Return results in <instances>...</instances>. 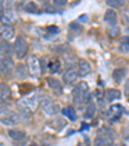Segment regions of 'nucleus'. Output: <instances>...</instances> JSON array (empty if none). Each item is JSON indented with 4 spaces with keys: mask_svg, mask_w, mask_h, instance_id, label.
Listing matches in <instances>:
<instances>
[{
    "mask_svg": "<svg viewBox=\"0 0 129 146\" xmlns=\"http://www.w3.org/2000/svg\"><path fill=\"white\" fill-rule=\"evenodd\" d=\"M89 98H91V94H89L88 84L85 82L77 83V86L75 87L74 91H72L74 104L77 106H83L84 104H89Z\"/></svg>",
    "mask_w": 129,
    "mask_h": 146,
    "instance_id": "f257e3e1",
    "label": "nucleus"
},
{
    "mask_svg": "<svg viewBox=\"0 0 129 146\" xmlns=\"http://www.w3.org/2000/svg\"><path fill=\"white\" fill-rule=\"evenodd\" d=\"M18 105H19V108H22L23 110L32 113V111H35L36 109H38V106L40 105L39 96L36 93H32V94H30V96H25L18 101Z\"/></svg>",
    "mask_w": 129,
    "mask_h": 146,
    "instance_id": "f03ea898",
    "label": "nucleus"
},
{
    "mask_svg": "<svg viewBox=\"0 0 129 146\" xmlns=\"http://www.w3.org/2000/svg\"><path fill=\"white\" fill-rule=\"evenodd\" d=\"M40 106H41L43 111H44L47 115H57L58 111H60V106H58L57 104H56V102L48 96L41 97Z\"/></svg>",
    "mask_w": 129,
    "mask_h": 146,
    "instance_id": "7ed1b4c3",
    "label": "nucleus"
},
{
    "mask_svg": "<svg viewBox=\"0 0 129 146\" xmlns=\"http://www.w3.org/2000/svg\"><path fill=\"white\" fill-rule=\"evenodd\" d=\"M13 48H14V54H16V57L19 58V60H22L26 56V53H27V48H28L27 40H26L22 35L17 36Z\"/></svg>",
    "mask_w": 129,
    "mask_h": 146,
    "instance_id": "20e7f679",
    "label": "nucleus"
},
{
    "mask_svg": "<svg viewBox=\"0 0 129 146\" xmlns=\"http://www.w3.org/2000/svg\"><path fill=\"white\" fill-rule=\"evenodd\" d=\"M27 70L30 72L31 76H39V75L43 72V69H41V64H40V60H39L36 56H28L27 60Z\"/></svg>",
    "mask_w": 129,
    "mask_h": 146,
    "instance_id": "39448f33",
    "label": "nucleus"
},
{
    "mask_svg": "<svg viewBox=\"0 0 129 146\" xmlns=\"http://www.w3.org/2000/svg\"><path fill=\"white\" fill-rule=\"evenodd\" d=\"M1 74L5 76H11L16 71V66L13 64V60L11 57H1V64H0Z\"/></svg>",
    "mask_w": 129,
    "mask_h": 146,
    "instance_id": "423d86ee",
    "label": "nucleus"
},
{
    "mask_svg": "<svg viewBox=\"0 0 129 146\" xmlns=\"http://www.w3.org/2000/svg\"><path fill=\"white\" fill-rule=\"evenodd\" d=\"M18 121V116L16 113H13L9 109L1 108V123L5 124V125H14V124Z\"/></svg>",
    "mask_w": 129,
    "mask_h": 146,
    "instance_id": "0eeeda50",
    "label": "nucleus"
},
{
    "mask_svg": "<svg viewBox=\"0 0 129 146\" xmlns=\"http://www.w3.org/2000/svg\"><path fill=\"white\" fill-rule=\"evenodd\" d=\"M94 146H112L114 145V136H110L107 133H99L96 136L93 141Z\"/></svg>",
    "mask_w": 129,
    "mask_h": 146,
    "instance_id": "6e6552de",
    "label": "nucleus"
},
{
    "mask_svg": "<svg viewBox=\"0 0 129 146\" xmlns=\"http://www.w3.org/2000/svg\"><path fill=\"white\" fill-rule=\"evenodd\" d=\"M17 21V14L13 9H1V22L5 25H12Z\"/></svg>",
    "mask_w": 129,
    "mask_h": 146,
    "instance_id": "1a4fd4ad",
    "label": "nucleus"
},
{
    "mask_svg": "<svg viewBox=\"0 0 129 146\" xmlns=\"http://www.w3.org/2000/svg\"><path fill=\"white\" fill-rule=\"evenodd\" d=\"M77 75H79V71H77L76 67H69L65 71V74H63V82H65V84H72V83H75L77 79Z\"/></svg>",
    "mask_w": 129,
    "mask_h": 146,
    "instance_id": "9d476101",
    "label": "nucleus"
},
{
    "mask_svg": "<svg viewBox=\"0 0 129 146\" xmlns=\"http://www.w3.org/2000/svg\"><path fill=\"white\" fill-rule=\"evenodd\" d=\"M103 21L108 25V27H115L118 26V14L114 9H107L103 16Z\"/></svg>",
    "mask_w": 129,
    "mask_h": 146,
    "instance_id": "9b49d317",
    "label": "nucleus"
},
{
    "mask_svg": "<svg viewBox=\"0 0 129 146\" xmlns=\"http://www.w3.org/2000/svg\"><path fill=\"white\" fill-rule=\"evenodd\" d=\"M123 111H124L123 106L116 104V105H111L110 108H108L107 114H108V118H111L112 120H118V119H120V116L123 115Z\"/></svg>",
    "mask_w": 129,
    "mask_h": 146,
    "instance_id": "f8f14e48",
    "label": "nucleus"
},
{
    "mask_svg": "<svg viewBox=\"0 0 129 146\" xmlns=\"http://www.w3.org/2000/svg\"><path fill=\"white\" fill-rule=\"evenodd\" d=\"M92 67H91V64H89L87 60H79V64H77V71H79V76L84 78L87 75H89L91 72Z\"/></svg>",
    "mask_w": 129,
    "mask_h": 146,
    "instance_id": "ddd939ff",
    "label": "nucleus"
},
{
    "mask_svg": "<svg viewBox=\"0 0 129 146\" xmlns=\"http://www.w3.org/2000/svg\"><path fill=\"white\" fill-rule=\"evenodd\" d=\"M0 35L3 38V40H9L14 36V29L11 25H5V23H1V27H0Z\"/></svg>",
    "mask_w": 129,
    "mask_h": 146,
    "instance_id": "4468645a",
    "label": "nucleus"
},
{
    "mask_svg": "<svg viewBox=\"0 0 129 146\" xmlns=\"http://www.w3.org/2000/svg\"><path fill=\"white\" fill-rule=\"evenodd\" d=\"M105 97H106V101L107 102H112V101H116V100H120L121 97V93L119 89H107L106 91V94H105Z\"/></svg>",
    "mask_w": 129,
    "mask_h": 146,
    "instance_id": "2eb2a0df",
    "label": "nucleus"
},
{
    "mask_svg": "<svg viewBox=\"0 0 129 146\" xmlns=\"http://www.w3.org/2000/svg\"><path fill=\"white\" fill-rule=\"evenodd\" d=\"M8 135H9V137L14 141H22L26 138V132L19 131V129H9Z\"/></svg>",
    "mask_w": 129,
    "mask_h": 146,
    "instance_id": "dca6fc26",
    "label": "nucleus"
},
{
    "mask_svg": "<svg viewBox=\"0 0 129 146\" xmlns=\"http://www.w3.org/2000/svg\"><path fill=\"white\" fill-rule=\"evenodd\" d=\"M47 83H48V86L50 87V88L53 89V91H56V92H62V84L60 83V80L58 79H56V78H52V76H48L47 78Z\"/></svg>",
    "mask_w": 129,
    "mask_h": 146,
    "instance_id": "f3484780",
    "label": "nucleus"
},
{
    "mask_svg": "<svg viewBox=\"0 0 129 146\" xmlns=\"http://www.w3.org/2000/svg\"><path fill=\"white\" fill-rule=\"evenodd\" d=\"M14 74H16V78H18V79H26V78H27V74H30V72H28V70H26L25 65L19 64L18 66L16 67Z\"/></svg>",
    "mask_w": 129,
    "mask_h": 146,
    "instance_id": "a211bd4d",
    "label": "nucleus"
},
{
    "mask_svg": "<svg viewBox=\"0 0 129 146\" xmlns=\"http://www.w3.org/2000/svg\"><path fill=\"white\" fill-rule=\"evenodd\" d=\"M62 114L66 116L67 119H70L71 121H75L76 120V111L72 106H67V108L62 109Z\"/></svg>",
    "mask_w": 129,
    "mask_h": 146,
    "instance_id": "6ab92c4d",
    "label": "nucleus"
},
{
    "mask_svg": "<svg viewBox=\"0 0 129 146\" xmlns=\"http://www.w3.org/2000/svg\"><path fill=\"white\" fill-rule=\"evenodd\" d=\"M106 3L111 9H120V8H124L126 0H107Z\"/></svg>",
    "mask_w": 129,
    "mask_h": 146,
    "instance_id": "aec40b11",
    "label": "nucleus"
},
{
    "mask_svg": "<svg viewBox=\"0 0 129 146\" xmlns=\"http://www.w3.org/2000/svg\"><path fill=\"white\" fill-rule=\"evenodd\" d=\"M23 9H25V12H27V13H39V12H40V8L38 7V4H36L35 1H28V3H26Z\"/></svg>",
    "mask_w": 129,
    "mask_h": 146,
    "instance_id": "412c9836",
    "label": "nucleus"
},
{
    "mask_svg": "<svg viewBox=\"0 0 129 146\" xmlns=\"http://www.w3.org/2000/svg\"><path fill=\"white\" fill-rule=\"evenodd\" d=\"M96 111H97V108L94 105L93 102H89L88 105H87V109H85V118L87 119H92L94 115H96Z\"/></svg>",
    "mask_w": 129,
    "mask_h": 146,
    "instance_id": "4be33fe9",
    "label": "nucleus"
},
{
    "mask_svg": "<svg viewBox=\"0 0 129 146\" xmlns=\"http://www.w3.org/2000/svg\"><path fill=\"white\" fill-rule=\"evenodd\" d=\"M119 50L121 53L129 52V36H123L120 39V44H119Z\"/></svg>",
    "mask_w": 129,
    "mask_h": 146,
    "instance_id": "5701e85b",
    "label": "nucleus"
},
{
    "mask_svg": "<svg viewBox=\"0 0 129 146\" xmlns=\"http://www.w3.org/2000/svg\"><path fill=\"white\" fill-rule=\"evenodd\" d=\"M125 72H126L125 69H116V70H114L112 78H114V80H115V83H120L121 80H123V78L125 76Z\"/></svg>",
    "mask_w": 129,
    "mask_h": 146,
    "instance_id": "b1692460",
    "label": "nucleus"
},
{
    "mask_svg": "<svg viewBox=\"0 0 129 146\" xmlns=\"http://www.w3.org/2000/svg\"><path fill=\"white\" fill-rule=\"evenodd\" d=\"M0 97H1V100H8L9 97H11V89H9V87L7 86L5 83H1V86H0Z\"/></svg>",
    "mask_w": 129,
    "mask_h": 146,
    "instance_id": "393cba45",
    "label": "nucleus"
},
{
    "mask_svg": "<svg viewBox=\"0 0 129 146\" xmlns=\"http://www.w3.org/2000/svg\"><path fill=\"white\" fill-rule=\"evenodd\" d=\"M11 53L12 49L9 43L7 40H3L1 41V57H11Z\"/></svg>",
    "mask_w": 129,
    "mask_h": 146,
    "instance_id": "a878e982",
    "label": "nucleus"
},
{
    "mask_svg": "<svg viewBox=\"0 0 129 146\" xmlns=\"http://www.w3.org/2000/svg\"><path fill=\"white\" fill-rule=\"evenodd\" d=\"M49 70L52 74H56L57 71H60L61 70V62L60 61H56V62H53V64L49 65Z\"/></svg>",
    "mask_w": 129,
    "mask_h": 146,
    "instance_id": "bb28decb",
    "label": "nucleus"
},
{
    "mask_svg": "<svg viewBox=\"0 0 129 146\" xmlns=\"http://www.w3.org/2000/svg\"><path fill=\"white\" fill-rule=\"evenodd\" d=\"M121 19H123V22L125 23L126 26H129V8L124 9L121 12Z\"/></svg>",
    "mask_w": 129,
    "mask_h": 146,
    "instance_id": "cd10ccee",
    "label": "nucleus"
},
{
    "mask_svg": "<svg viewBox=\"0 0 129 146\" xmlns=\"http://www.w3.org/2000/svg\"><path fill=\"white\" fill-rule=\"evenodd\" d=\"M13 1L12 0H1V9H8L12 7Z\"/></svg>",
    "mask_w": 129,
    "mask_h": 146,
    "instance_id": "c85d7f7f",
    "label": "nucleus"
},
{
    "mask_svg": "<svg viewBox=\"0 0 129 146\" xmlns=\"http://www.w3.org/2000/svg\"><path fill=\"white\" fill-rule=\"evenodd\" d=\"M118 33H120V29H119L118 26H115V27H110V30H108V34H110L111 36H116Z\"/></svg>",
    "mask_w": 129,
    "mask_h": 146,
    "instance_id": "c756f323",
    "label": "nucleus"
},
{
    "mask_svg": "<svg viewBox=\"0 0 129 146\" xmlns=\"http://www.w3.org/2000/svg\"><path fill=\"white\" fill-rule=\"evenodd\" d=\"M67 0H53V5H57V7H63L66 5Z\"/></svg>",
    "mask_w": 129,
    "mask_h": 146,
    "instance_id": "7c9ffc66",
    "label": "nucleus"
},
{
    "mask_svg": "<svg viewBox=\"0 0 129 146\" xmlns=\"http://www.w3.org/2000/svg\"><path fill=\"white\" fill-rule=\"evenodd\" d=\"M48 31H50V34H58L60 33V29L56 27V26H49V27H47Z\"/></svg>",
    "mask_w": 129,
    "mask_h": 146,
    "instance_id": "2f4dec72",
    "label": "nucleus"
},
{
    "mask_svg": "<svg viewBox=\"0 0 129 146\" xmlns=\"http://www.w3.org/2000/svg\"><path fill=\"white\" fill-rule=\"evenodd\" d=\"M125 94L129 97V80L125 83Z\"/></svg>",
    "mask_w": 129,
    "mask_h": 146,
    "instance_id": "473e14b6",
    "label": "nucleus"
},
{
    "mask_svg": "<svg viewBox=\"0 0 129 146\" xmlns=\"http://www.w3.org/2000/svg\"><path fill=\"white\" fill-rule=\"evenodd\" d=\"M36 1H40V3H47L48 0H36Z\"/></svg>",
    "mask_w": 129,
    "mask_h": 146,
    "instance_id": "72a5a7b5",
    "label": "nucleus"
},
{
    "mask_svg": "<svg viewBox=\"0 0 129 146\" xmlns=\"http://www.w3.org/2000/svg\"><path fill=\"white\" fill-rule=\"evenodd\" d=\"M125 140H126V141H129V135H128V136H126V137H125Z\"/></svg>",
    "mask_w": 129,
    "mask_h": 146,
    "instance_id": "f704fd0d",
    "label": "nucleus"
},
{
    "mask_svg": "<svg viewBox=\"0 0 129 146\" xmlns=\"http://www.w3.org/2000/svg\"><path fill=\"white\" fill-rule=\"evenodd\" d=\"M31 146H38V145H31Z\"/></svg>",
    "mask_w": 129,
    "mask_h": 146,
    "instance_id": "c9c22d12",
    "label": "nucleus"
},
{
    "mask_svg": "<svg viewBox=\"0 0 129 146\" xmlns=\"http://www.w3.org/2000/svg\"><path fill=\"white\" fill-rule=\"evenodd\" d=\"M126 1H128V3H129V0H126Z\"/></svg>",
    "mask_w": 129,
    "mask_h": 146,
    "instance_id": "e433bc0d",
    "label": "nucleus"
},
{
    "mask_svg": "<svg viewBox=\"0 0 129 146\" xmlns=\"http://www.w3.org/2000/svg\"><path fill=\"white\" fill-rule=\"evenodd\" d=\"M128 129H129V127H128Z\"/></svg>",
    "mask_w": 129,
    "mask_h": 146,
    "instance_id": "4c0bfd02",
    "label": "nucleus"
},
{
    "mask_svg": "<svg viewBox=\"0 0 129 146\" xmlns=\"http://www.w3.org/2000/svg\"><path fill=\"white\" fill-rule=\"evenodd\" d=\"M44 146H45V145H44Z\"/></svg>",
    "mask_w": 129,
    "mask_h": 146,
    "instance_id": "58836bf2",
    "label": "nucleus"
}]
</instances>
